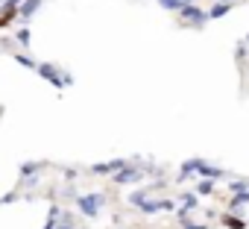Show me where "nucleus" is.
<instances>
[{
    "mask_svg": "<svg viewBox=\"0 0 249 229\" xmlns=\"http://www.w3.org/2000/svg\"><path fill=\"white\" fill-rule=\"evenodd\" d=\"M179 203H182V206H185V209H188V211H191V209H196V206H199V203H196V194H182V197H179Z\"/></svg>",
    "mask_w": 249,
    "mask_h": 229,
    "instance_id": "nucleus-15",
    "label": "nucleus"
},
{
    "mask_svg": "<svg viewBox=\"0 0 249 229\" xmlns=\"http://www.w3.org/2000/svg\"><path fill=\"white\" fill-rule=\"evenodd\" d=\"M211 191H214V179H202V176H199V182H196V194L205 197V194H211Z\"/></svg>",
    "mask_w": 249,
    "mask_h": 229,
    "instance_id": "nucleus-11",
    "label": "nucleus"
},
{
    "mask_svg": "<svg viewBox=\"0 0 249 229\" xmlns=\"http://www.w3.org/2000/svg\"><path fill=\"white\" fill-rule=\"evenodd\" d=\"M229 188H231V194L243 191V188H249V179H234V182H229Z\"/></svg>",
    "mask_w": 249,
    "mask_h": 229,
    "instance_id": "nucleus-17",
    "label": "nucleus"
},
{
    "mask_svg": "<svg viewBox=\"0 0 249 229\" xmlns=\"http://www.w3.org/2000/svg\"><path fill=\"white\" fill-rule=\"evenodd\" d=\"M147 197H150V191H132V194H129V203H132V206L138 209V206H141V203H144Z\"/></svg>",
    "mask_w": 249,
    "mask_h": 229,
    "instance_id": "nucleus-14",
    "label": "nucleus"
},
{
    "mask_svg": "<svg viewBox=\"0 0 249 229\" xmlns=\"http://www.w3.org/2000/svg\"><path fill=\"white\" fill-rule=\"evenodd\" d=\"M182 229H208V226H205V223H185Z\"/></svg>",
    "mask_w": 249,
    "mask_h": 229,
    "instance_id": "nucleus-18",
    "label": "nucleus"
},
{
    "mask_svg": "<svg viewBox=\"0 0 249 229\" xmlns=\"http://www.w3.org/2000/svg\"><path fill=\"white\" fill-rule=\"evenodd\" d=\"M231 9H234V3H226V0H217V3L208 9V15H211V18H226Z\"/></svg>",
    "mask_w": 249,
    "mask_h": 229,
    "instance_id": "nucleus-9",
    "label": "nucleus"
},
{
    "mask_svg": "<svg viewBox=\"0 0 249 229\" xmlns=\"http://www.w3.org/2000/svg\"><path fill=\"white\" fill-rule=\"evenodd\" d=\"M56 229H71V223H56Z\"/></svg>",
    "mask_w": 249,
    "mask_h": 229,
    "instance_id": "nucleus-20",
    "label": "nucleus"
},
{
    "mask_svg": "<svg viewBox=\"0 0 249 229\" xmlns=\"http://www.w3.org/2000/svg\"><path fill=\"white\" fill-rule=\"evenodd\" d=\"M15 62H18V65H24V68H30V71H36V68H38V62H36V59H30V56H24V53H15Z\"/></svg>",
    "mask_w": 249,
    "mask_h": 229,
    "instance_id": "nucleus-12",
    "label": "nucleus"
},
{
    "mask_svg": "<svg viewBox=\"0 0 249 229\" xmlns=\"http://www.w3.org/2000/svg\"><path fill=\"white\" fill-rule=\"evenodd\" d=\"M226 3H237V0H226Z\"/></svg>",
    "mask_w": 249,
    "mask_h": 229,
    "instance_id": "nucleus-22",
    "label": "nucleus"
},
{
    "mask_svg": "<svg viewBox=\"0 0 249 229\" xmlns=\"http://www.w3.org/2000/svg\"><path fill=\"white\" fill-rule=\"evenodd\" d=\"M36 71H38V76H44L53 88H65V79H62V74H59V68H56L53 62H41Z\"/></svg>",
    "mask_w": 249,
    "mask_h": 229,
    "instance_id": "nucleus-4",
    "label": "nucleus"
},
{
    "mask_svg": "<svg viewBox=\"0 0 249 229\" xmlns=\"http://www.w3.org/2000/svg\"><path fill=\"white\" fill-rule=\"evenodd\" d=\"M117 229H123V226H117Z\"/></svg>",
    "mask_w": 249,
    "mask_h": 229,
    "instance_id": "nucleus-23",
    "label": "nucleus"
},
{
    "mask_svg": "<svg viewBox=\"0 0 249 229\" xmlns=\"http://www.w3.org/2000/svg\"><path fill=\"white\" fill-rule=\"evenodd\" d=\"M196 173H199L202 179H220V176H223V171H220V168H211L205 159L196 162Z\"/></svg>",
    "mask_w": 249,
    "mask_h": 229,
    "instance_id": "nucleus-7",
    "label": "nucleus"
},
{
    "mask_svg": "<svg viewBox=\"0 0 249 229\" xmlns=\"http://www.w3.org/2000/svg\"><path fill=\"white\" fill-rule=\"evenodd\" d=\"M176 3H179V9H182V6H188V3H196V0H176Z\"/></svg>",
    "mask_w": 249,
    "mask_h": 229,
    "instance_id": "nucleus-19",
    "label": "nucleus"
},
{
    "mask_svg": "<svg viewBox=\"0 0 249 229\" xmlns=\"http://www.w3.org/2000/svg\"><path fill=\"white\" fill-rule=\"evenodd\" d=\"M223 226H229V229H246V223H243L240 217H231V214L223 217Z\"/></svg>",
    "mask_w": 249,
    "mask_h": 229,
    "instance_id": "nucleus-13",
    "label": "nucleus"
},
{
    "mask_svg": "<svg viewBox=\"0 0 249 229\" xmlns=\"http://www.w3.org/2000/svg\"><path fill=\"white\" fill-rule=\"evenodd\" d=\"M141 176H144V171H141L138 165H135V168H132V165H123V168L111 176V182H114V185H135V182H141Z\"/></svg>",
    "mask_w": 249,
    "mask_h": 229,
    "instance_id": "nucleus-3",
    "label": "nucleus"
},
{
    "mask_svg": "<svg viewBox=\"0 0 249 229\" xmlns=\"http://www.w3.org/2000/svg\"><path fill=\"white\" fill-rule=\"evenodd\" d=\"M179 21H182V24H191V27H205V24L211 21V15L202 12L196 3H188V6L179 9Z\"/></svg>",
    "mask_w": 249,
    "mask_h": 229,
    "instance_id": "nucleus-2",
    "label": "nucleus"
},
{
    "mask_svg": "<svg viewBox=\"0 0 249 229\" xmlns=\"http://www.w3.org/2000/svg\"><path fill=\"white\" fill-rule=\"evenodd\" d=\"M243 206H249V188L234 191V194H231V203H229V209H231V211H237V209H243Z\"/></svg>",
    "mask_w": 249,
    "mask_h": 229,
    "instance_id": "nucleus-8",
    "label": "nucleus"
},
{
    "mask_svg": "<svg viewBox=\"0 0 249 229\" xmlns=\"http://www.w3.org/2000/svg\"><path fill=\"white\" fill-rule=\"evenodd\" d=\"M103 206H106V194H100V191H91V194H79L76 197V209L85 217H97L103 211Z\"/></svg>",
    "mask_w": 249,
    "mask_h": 229,
    "instance_id": "nucleus-1",
    "label": "nucleus"
},
{
    "mask_svg": "<svg viewBox=\"0 0 249 229\" xmlns=\"http://www.w3.org/2000/svg\"><path fill=\"white\" fill-rule=\"evenodd\" d=\"M123 165H129L126 159H111V162H97V165H91V173H97V176H114Z\"/></svg>",
    "mask_w": 249,
    "mask_h": 229,
    "instance_id": "nucleus-5",
    "label": "nucleus"
},
{
    "mask_svg": "<svg viewBox=\"0 0 249 229\" xmlns=\"http://www.w3.org/2000/svg\"><path fill=\"white\" fill-rule=\"evenodd\" d=\"M15 41H18L21 47H30V41H33V36H30V30H27V27H21V30H15Z\"/></svg>",
    "mask_w": 249,
    "mask_h": 229,
    "instance_id": "nucleus-10",
    "label": "nucleus"
},
{
    "mask_svg": "<svg viewBox=\"0 0 249 229\" xmlns=\"http://www.w3.org/2000/svg\"><path fill=\"white\" fill-rule=\"evenodd\" d=\"M41 3H44V0H24V3L18 6V18H21V21H30V18L41 9Z\"/></svg>",
    "mask_w": 249,
    "mask_h": 229,
    "instance_id": "nucleus-6",
    "label": "nucleus"
},
{
    "mask_svg": "<svg viewBox=\"0 0 249 229\" xmlns=\"http://www.w3.org/2000/svg\"><path fill=\"white\" fill-rule=\"evenodd\" d=\"M36 171H41L38 162H24V165H21V176H30V173H36Z\"/></svg>",
    "mask_w": 249,
    "mask_h": 229,
    "instance_id": "nucleus-16",
    "label": "nucleus"
},
{
    "mask_svg": "<svg viewBox=\"0 0 249 229\" xmlns=\"http://www.w3.org/2000/svg\"><path fill=\"white\" fill-rule=\"evenodd\" d=\"M243 44H249V33H246V38H243Z\"/></svg>",
    "mask_w": 249,
    "mask_h": 229,
    "instance_id": "nucleus-21",
    "label": "nucleus"
}]
</instances>
